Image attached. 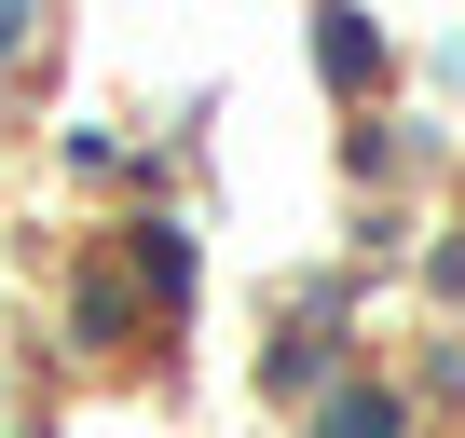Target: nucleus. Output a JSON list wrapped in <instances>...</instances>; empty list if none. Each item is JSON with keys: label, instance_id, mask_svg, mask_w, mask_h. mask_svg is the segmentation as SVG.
<instances>
[{"label": "nucleus", "instance_id": "nucleus-1", "mask_svg": "<svg viewBox=\"0 0 465 438\" xmlns=\"http://www.w3.org/2000/svg\"><path fill=\"white\" fill-rule=\"evenodd\" d=\"M383 424H397L383 397H342V411H329V438H383Z\"/></svg>", "mask_w": 465, "mask_h": 438}]
</instances>
